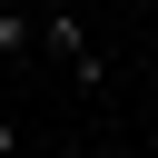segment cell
Here are the masks:
<instances>
[{"mask_svg":"<svg viewBox=\"0 0 158 158\" xmlns=\"http://www.w3.org/2000/svg\"><path fill=\"white\" fill-rule=\"evenodd\" d=\"M0 158H20V128H10V118H0Z\"/></svg>","mask_w":158,"mask_h":158,"instance_id":"cell-2","label":"cell"},{"mask_svg":"<svg viewBox=\"0 0 158 158\" xmlns=\"http://www.w3.org/2000/svg\"><path fill=\"white\" fill-rule=\"evenodd\" d=\"M128 158H158V138H148V148H128Z\"/></svg>","mask_w":158,"mask_h":158,"instance_id":"cell-4","label":"cell"},{"mask_svg":"<svg viewBox=\"0 0 158 158\" xmlns=\"http://www.w3.org/2000/svg\"><path fill=\"white\" fill-rule=\"evenodd\" d=\"M30 10H69V0H30Z\"/></svg>","mask_w":158,"mask_h":158,"instance_id":"cell-3","label":"cell"},{"mask_svg":"<svg viewBox=\"0 0 158 158\" xmlns=\"http://www.w3.org/2000/svg\"><path fill=\"white\" fill-rule=\"evenodd\" d=\"M0 49H10V59L40 49V10H0Z\"/></svg>","mask_w":158,"mask_h":158,"instance_id":"cell-1","label":"cell"}]
</instances>
